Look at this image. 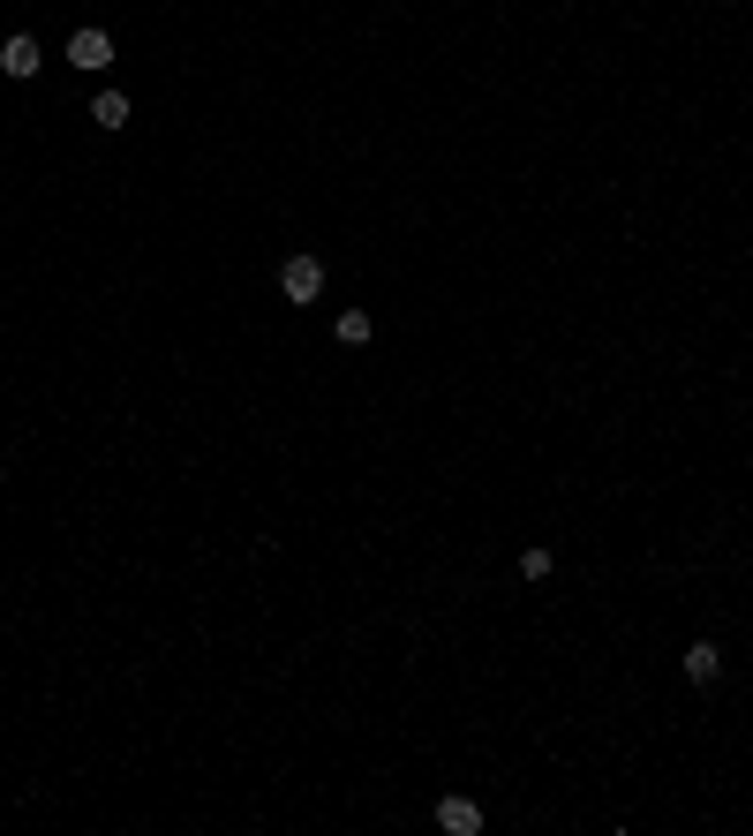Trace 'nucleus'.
<instances>
[{
  "label": "nucleus",
  "mask_w": 753,
  "mask_h": 836,
  "mask_svg": "<svg viewBox=\"0 0 753 836\" xmlns=\"http://www.w3.org/2000/svg\"><path fill=\"white\" fill-rule=\"evenodd\" d=\"M437 829L475 836V829H482V806H475V799H437Z\"/></svg>",
  "instance_id": "obj_5"
},
{
  "label": "nucleus",
  "mask_w": 753,
  "mask_h": 836,
  "mask_svg": "<svg viewBox=\"0 0 753 836\" xmlns=\"http://www.w3.org/2000/svg\"><path fill=\"white\" fill-rule=\"evenodd\" d=\"M340 339H346V347H362V339H369V310H346V317H340Z\"/></svg>",
  "instance_id": "obj_8"
},
{
  "label": "nucleus",
  "mask_w": 753,
  "mask_h": 836,
  "mask_svg": "<svg viewBox=\"0 0 753 836\" xmlns=\"http://www.w3.org/2000/svg\"><path fill=\"white\" fill-rule=\"evenodd\" d=\"M91 121H98L106 136L129 129V98H121V91H98V98H91Z\"/></svg>",
  "instance_id": "obj_6"
},
{
  "label": "nucleus",
  "mask_w": 753,
  "mask_h": 836,
  "mask_svg": "<svg viewBox=\"0 0 753 836\" xmlns=\"http://www.w3.org/2000/svg\"><path fill=\"white\" fill-rule=\"evenodd\" d=\"M520 573H528V580H550V573H557V558H550L543 543H528V550H520Z\"/></svg>",
  "instance_id": "obj_7"
},
{
  "label": "nucleus",
  "mask_w": 753,
  "mask_h": 836,
  "mask_svg": "<svg viewBox=\"0 0 753 836\" xmlns=\"http://www.w3.org/2000/svg\"><path fill=\"white\" fill-rule=\"evenodd\" d=\"M69 61L75 68H114V38H106V31H75V38H69Z\"/></svg>",
  "instance_id": "obj_3"
},
{
  "label": "nucleus",
  "mask_w": 753,
  "mask_h": 836,
  "mask_svg": "<svg viewBox=\"0 0 753 836\" xmlns=\"http://www.w3.org/2000/svg\"><path fill=\"white\" fill-rule=\"evenodd\" d=\"M38 68H46V54H38V38H31V31H15V38L0 46V76H15V83H31Z\"/></svg>",
  "instance_id": "obj_2"
},
{
  "label": "nucleus",
  "mask_w": 753,
  "mask_h": 836,
  "mask_svg": "<svg viewBox=\"0 0 753 836\" xmlns=\"http://www.w3.org/2000/svg\"><path fill=\"white\" fill-rule=\"evenodd\" d=\"M685 678H693V686H716V678H723V648L693 641V648H685Z\"/></svg>",
  "instance_id": "obj_4"
},
{
  "label": "nucleus",
  "mask_w": 753,
  "mask_h": 836,
  "mask_svg": "<svg viewBox=\"0 0 753 836\" xmlns=\"http://www.w3.org/2000/svg\"><path fill=\"white\" fill-rule=\"evenodd\" d=\"M279 294H286L294 310H309V302L325 294V264H317V257H286V271H279Z\"/></svg>",
  "instance_id": "obj_1"
}]
</instances>
